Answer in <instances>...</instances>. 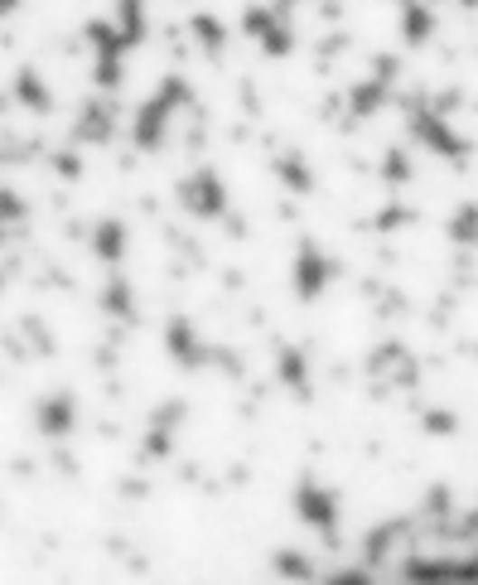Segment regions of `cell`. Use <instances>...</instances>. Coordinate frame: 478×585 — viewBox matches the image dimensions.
<instances>
[{"mask_svg":"<svg viewBox=\"0 0 478 585\" xmlns=\"http://www.w3.org/2000/svg\"><path fill=\"white\" fill-rule=\"evenodd\" d=\"M179 102H189V82L184 78H170L160 92L150 97L145 107H140V117H136V146H145V150H155L160 146V136H164V121H170V111L179 107Z\"/></svg>","mask_w":478,"mask_h":585,"instance_id":"obj_1","label":"cell"},{"mask_svg":"<svg viewBox=\"0 0 478 585\" xmlns=\"http://www.w3.org/2000/svg\"><path fill=\"white\" fill-rule=\"evenodd\" d=\"M179 199L193 218H222L228 213V189H222L218 170H193L184 184H179Z\"/></svg>","mask_w":478,"mask_h":585,"instance_id":"obj_2","label":"cell"},{"mask_svg":"<svg viewBox=\"0 0 478 585\" xmlns=\"http://www.w3.org/2000/svg\"><path fill=\"white\" fill-rule=\"evenodd\" d=\"M295 508H300V518L309 527H319L329 542H339V498L329 489H319L314 479H305L300 489H295Z\"/></svg>","mask_w":478,"mask_h":585,"instance_id":"obj_3","label":"cell"},{"mask_svg":"<svg viewBox=\"0 0 478 585\" xmlns=\"http://www.w3.org/2000/svg\"><path fill=\"white\" fill-rule=\"evenodd\" d=\"M333 261L319 252L314 242H300V257H295V290H300V300H314V296H324V286L333 281Z\"/></svg>","mask_w":478,"mask_h":585,"instance_id":"obj_4","label":"cell"},{"mask_svg":"<svg viewBox=\"0 0 478 585\" xmlns=\"http://www.w3.org/2000/svg\"><path fill=\"white\" fill-rule=\"evenodd\" d=\"M411 131H416L430 150H440V156H449V160H469V150H473L464 136H455V131L445 127L440 111H416V117H411Z\"/></svg>","mask_w":478,"mask_h":585,"instance_id":"obj_5","label":"cell"},{"mask_svg":"<svg viewBox=\"0 0 478 585\" xmlns=\"http://www.w3.org/2000/svg\"><path fill=\"white\" fill-rule=\"evenodd\" d=\"M164 348L174 354V363H184V368H199V363H208V348L193 339V329H189V319H170V329H164Z\"/></svg>","mask_w":478,"mask_h":585,"instance_id":"obj_6","label":"cell"},{"mask_svg":"<svg viewBox=\"0 0 478 585\" xmlns=\"http://www.w3.org/2000/svg\"><path fill=\"white\" fill-rule=\"evenodd\" d=\"M401 576H411V580H478V561H406Z\"/></svg>","mask_w":478,"mask_h":585,"instance_id":"obj_7","label":"cell"},{"mask_svg":"<svg viewBox=\"0 0 478 585\" xmlns=\"http://www.w3.org/2000/svg\"><path fill=\"white\" fill-rule=\"evenodd\" d=\"M39 430H44V436H68V430H73V397L59 392V397L39 401Z\"/></svg>","mask_w":478,"mask_h":585,"instance_id":"obj_8","label":"cell"},{"mask_svg":"<svg viewBox=\"0 0 478 585\" xmlns=\"http://www.w3.org/2000/svg\"><path fill=\"white\" fill-rule=\"evenodd\" d=\"M382 368H391V382H406V387L416 382V363H411V354H406L401 344H382L372 354V373H382Z\"/></svg>","mask_w":478,"mask_h":585,"instance_id":"obj_9","label":"cell"},{"mask_svg":"<svg viewBox=\"0 0 478 585\" xmlns=\"http://www.w3.org/2000/svg\"><path fill=\"white\" fill-rule=\"evenodd\" d=\"M92 252L102 257V261H121V252H126V228L117 218H107V222H97L92 228Z\"/></svg>","mask_w":478,"mask_h":585,"instance_id":"obj_10","label":"cell"},{"mask_svg":"<svg viewBox=\"0 0 478 585\" xmlns=\"http://www.w3.org/2000/svg\"><path fill=\"white\" fill-rule=\"evenodd\" d=\"M15 97H20L30 111H53V92L39 82L34 68H20V73H15Z\"/></svg>","mask_w":478,"mask_h":585,"instance_id":"obj_11","label":"cell"},{"mask_svg":"<svg viewBox=\"0 0 478 585\" xmlns=\"http://www.w3.org/2000/svg\"><path fill=\"white\" fill-rule=\"evenodd\" d=\"M401 30H406V44H426L435 30V15L420 0H401Z\"/></svg>","mask_w":478,"mask_h":585,"instance_id":"obj_12","label":"cell"},{"mask_svg":"<svg viewBox=\"0 0 478 585\" xmlns=\"http://www.w3.org/2000/svg\"><path fill=\"white\" fill-rule=\"evenodd\" d=\"M107 136H111V107L97 102V107L82 111V121H78V141H97V146H102Z\"/></svg>","mask_w":478,"mask_h":585,"instance_id":"obj_13","label":"cell"},{"mask_svg":"<svg viewBox=\"0 0 478 585\" xmlns=\"http://www.w3.org/2000/svg\"><path fill=\"white\" fill-rule=\"evenodd\" d=\"M121 39L126 49H136L145 39V0H121Z\"/></svg>","mask_w":478,"mask_h":585,"instance_id":"obj_14","label":"cell"},{"mask_svg":"<svg viewBox=\"0 0 478 585\" xmlns=\"http://www.w3.org/2000/svg\"><path fill=\"white\" fill-rule=\"evenodd\" d=\"M449 238L459 247H473L478 242V203H464L455 218H449Z\"/></svg>","mask_w":478,"mask_h":585,"instance_id":"obj_15","label":"cell"},{"mask_svg":"<svg viewBox=\"0 0 478 585\" xmlns=\"http://www.w3.org/2000/svg\"><path fill=\"white\" fill-rule=\"evenodd\" d=\"M189 30H193V39H199V44H203L208 53H213V59L222 53V44H228V34H222V24H218L213 15H193V20H189Z\"/></svg>","mask_w":478,"mask_h":585,"instance_id":"obj_16","label":"cell"},{"mask_svg":"<svg viewBox=\"0 0 478 585\" xmlns=\"http://www.w3.org/2000/svg\"><path fill=\"white\" fill-rule=\"evenodd\" d=\"M387 97V78H368L353 88V117H368V111H377V102Z\"/></svg>","mask_w":478,"mask_h":585,"instance_id":"obj_17","label":"cell"},{"mask_svg":"<svg viewBox=\"0 0 478 585\" xmlns=\"http://www.w3.org/2000/svg\"><path fill=\"white\" fill-rule=\"evenodd\" d=\"M276 175L286 179L295 193H309V189H314V179H309V170H305L300 156H280V160H276Z\"/></svg>","mask_w":478,"mask_h":585,"instance_id":"obj_18","label":"cell"},{"mask_svg":"<svg viewBox=\"0 0 478 585\" xmlns=\"http://www.w3.org/2000/svg\"><path fill=\"white\" fill-rule=\"evenodd\" d=\"M102 305H107L111 315H121V319H136V305H131V286H126L121 276H117V281L107 286V296H102Z\"/></svg>","mask_w":478,"mask_h":585,"instance_id":"obj_19","label":"cell"},{"mask_svg":"<svg viewBox=\"0 0 478 585\" xmlns=\"http://www.w3.org/2000/svg\"><path fill=\"white\" fill-rule=\"evenodd\" d=\"M261 49L271 53V59H286V53L295 49V34H290V24H286V20H276L271 30H266V39H261Z\"/></svg>","mask_w":478,"mask_h":585,"instance_id":"obj_20","label":"cell"},{"mask_svg":"<svg viewBox=\"0 0 478 585\" xmlns=\"http://www.w3.org/2000/svg\"><path fill=\"white\" fill-rule=\"evenodd\" d=\"M280 378H286L295 392H305V354L300 348H280Z\"/></svg>","mask_w":478,"mask_h":585,"instance_id":"obj_21","label":"cell"},{"mask_svg":"<svg viewBox=\"0 0 478 585\" xmlns=\"http://www.w3.org/2000/svg\"><path fill=\"white\" fill-rule=\"evenodd\" d=\"M276 571H280V576H295V580H309V576H314V566H309L300 552H276Z\"/></svg>","mask_w":478,"mask_h":585,"instance_id":"obj_22","label":"cell"},{"mask_svg":"<svg viewBox=\"0 0 478 585\" xmlns=\"http://www.w3.org/2000/svg\"><path fill=\"white\" fill-rule=\"evenodd\" d=\"M382 175H387V184H406V179H411V160H406V150H387Z\"/></svg>","mask_w":478,"mask_h":585,"instance_id":"obj_23","label":"cell"},{"mask_svg":"<svg viewBox=\"0 0 478 585\" xmlns=\"http://www.w3.org/2000/svg\"><path fill=\"white\" fill-rule=\"evenodd\" d=\"M426 430L430 436H455L459 421H455V411H426Z\"/></svg>","mask_w":478,"mask_h":585,"instance_id":"obj_24","label":"cell"},{"mask_svg":"<svg viewBox=\"0 0 478 585\" xmlns=\"http://www.w3.org/2000/svg\"><path fill=\"white\" fill-rule=\"evenodd\" d=\"M406 218H411V213H406V208H387V213L377 218V228H397V222H406Z\"/></svg>","mask_w":478,"mask_h":585,"instance_id":"obj_25","label":"cell"},{"mask_svg":"<svg viewBox=\"0 0 478 585\" xmlns=\"http://www.w3.org/2000/svg\"><path fill=\"white\" fill-rule=\"evenodd\" d=\"M53 165H59V175H68V179L78 175V156H53Z\"/></svg>","mask_w":478,"mask_h":585,"instance_id":"obj_26","label":"cell"},{"mask_svg":"<svg viewBox=\"0 0 478 585\" xmlns=\"http://www.w3.org/2000/svg\"><path fill=\"white\" fill-rule=\"evenodd\" d=\"M5 218H24V203H20L10 189H5Z\"/></svg>","mask_w":478,"mask_h":585,"instance_id":"obj_27","label":"cell"},{"mask_svg":"<svg viewBox=\"0 0 478 585\" xmlns=\"http://www.w3.org/2000/svg\"><path fill=\"white\" fill-rule=\"evenodd\" d=\"M464 5H478V0H464Z\"/></svg>","mask_w":478,"mask_h":585,"instance_id":"obj_28","label":"cell"}]
</instances>
